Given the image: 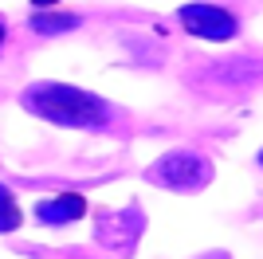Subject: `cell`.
<instances>
[{"instance_id":"1","label":"cell","mask_w":263,"mask_h":259,"mask_svg":"<svg viewBox=\"0 0 263 259\" xmlns=\"http://www.w3.org/2000/svg\"><path fill=\"white\" fill-rule=\"evenodd\" d=\"M28 106L59 126H90L106 114L99 98H90L87 90H75V86H35L28 95Z\"/></svg>"},{"instance_id":"2","label":"cell","mask_w":263,"mask_h":259,"mask_svg":"<svg viewBox=\"0 0 263 259\" xmlns=\"http://www.w3.org/2000/svg\"><path fill=\"white\" fill-rule=\"evenodd\" d=\"M181 24H185L193 35L200 40H232V35L240 32V20L232 16L228 8H220V4H185V8L177 12Z\"/></svg>"},{"instance_id":"3","label":"cell","mask_w":263,"mask_h":259,"mask_svg":"<svg viewBox=\"0 0 263 259\" xmlns=\"http://www.w3.org/2000/svg\"><path fill=\"white\" fill-rule=\"evenodd\" d=\"M157 173H161L169 184H177V189H197V184L209 177V165L197 161V157H173V161L157 165Z\"/></svg>"},{"instance_id":"4","label":"cell","mask_w":263,"mask_h":259,"mask_svg":"<svg viewBox=\"0 0 263 259\" xmlns=\"http://www.w3.org/2000/svg\"><path fill=\"white\" fill-rule=\"evenodd\" d=\"M79 212H83V196H59V200H51V205L40 208L44 220H75Z\"/></svg>"},{"instance_id":"5","label":"cell","mask_w":263,"mask_h":259,"mask_svg":"<svg viewBox=\"0 0 263 259\" xmlns=\"http://www.w3.org/2000/svg\"><path fill=\"white\" fill-rule=\"evenodd\" d=\"M35 4H55V0H35Z\"/></svg>"},{"instance_id":"6","label":"cell","mask_w":263,"mask_h":259,"mask_svg":"<svg viewBox=\"0 0 263 259\" xmlns=\"http://www.w3.org/2000/svg\"><path fill=\"white\" fill-rule=\"evenodd\" d=\"M0 43H4V28H0Z\"/></svg>"},{"instance_id":"7","label":"cell","mask_w":263,"mask_h":259,"mask_svg":"<svg viewBox=\"0 0 263 259\" xmlns=\"http://www.w3.org/2000/svg\"><path fill=\"white\" fill-rule=\"evenodd\" d=\"M259 165H263V150H259Z\"/></svg>"}]
</instances>
